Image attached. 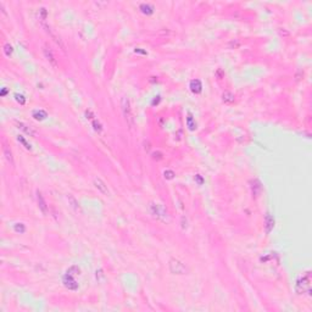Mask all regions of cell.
<instances>
[{
	"mask_svg": "<svg viewBox=\"0 0 312 312\" xmlns=\"http://www.w3.org/2000/svg\"><path fill=\"white\" fill-rule=\"evenodd\" d=\"M173 177H174V173H173L172 171H166V172H165V178L172 179Z\"/></svg>",
	"mask_w": 312,
	"mask_h": 312,
	"instance_id": "9a60e30c",
	"label": "cell"
},
{
	"mask_svg": "<svg viewBox=\"0 0 312 312\" xmlns=\"http://www.w3.org/2000/svg\"><path fill=\"white\" fill-rule=\"evenodd\" d=\"M94 184H95V188H96L98 190H100L104 195H109L107 185L105 184V182H104V180H101L100 178H95L94 179Z\"/></svg>",
	"mask_w": 312,
	"mask_h": 312,
	"instance_id": "5b68a950",
	"label": "cell"
},
{
	"mask_svg": "<svg viewBox=\"0 0 312 312\" xmlns=\"http://www.w3.org/2000/svg\"><path fill=\"white\" fill-rule=\"evenodd\" d=\"M121 107H122L123 117H124L126 122H127V124L132 128L134 126V117H133L132 107H131V102H129V99H128V98H122V99H121Z\"/></svg>",
	"mask_w": 312,
	"mask_h": 312,
	"instance_id": "6da1fadb",
	"label": "cell"
},
{
	"mask_svg": "<svg viewBox=\"0 0 312 312\" xmlns=\"http://www.w3.org/2000/svg\"><path fill=\"white\" fill-rule=\"evenodd\" d=\"M188 126H189L190 129H194L195 128V123H193V118H191V115L188 116Z\"/></svg>",
	"mask_w": 312,
	"mask_h": 312,
	"instance_id": "5bb4252c",
	"label": "cell"
},
{
	"mask_svg": "<svg viewBox=\"0 0 312 312\" xmlns=\"http://www.w3.org/2000/svg\"><path fill=\"white\" fill-rule=\"evenodd\" d=\"M273 226H274L273 218H272L269 215H267V216H266V232H267V233L271 232V229L273 228Z\"/></svg>",
	"mask_w": 312,
	"mask_h": 312,
	"instance_id": "30bf717a",
	"label": "cell"
},
{
	"mask_svg": "<svg viewBox=\"0 0 312 312\" xmlns=\"http://www.w3.org/2000/svg\"><path fill=\"white\" fill-rule=\"evenodd\" d=\"M190 88L191 90L194 91V93H200L201 91V83L199 79H194V81H191V83H190Z\"/></svg>",
	"mask_w": 312,
	"mask_h": 312,
	"instance_id": "9c48e42d",
	"label": "cell"
},
{
	"mask_svg": "<svg viewBox=\"0 0 312 312\" xmlns=\"http://www.w3.org/2000/svg\"><path fill=\"white\" fill-rule=\"evenodd\" d=\"M68 201H70V202L72 204V206H73V207H75L76 210H79V204H78V201L76 200V199H75V198H73L72 195H70V196H68Z\"/></svg>",
	"mask_w": 312,
	"mask_h": 312,
	"instance_id": "7c38bea8",
	"label": "cell"
},
{
	"mask_svg": "<svg viewBox=\"0 0 312 312\" xmlns=\"http://www.w3.org/2000/svg\"><path fill=\"white\" fill-rule=\"evenodd\" d=\"M169 271L172 273H174V274H184L187 272V268L179 260L172 258L169 261Z\"/></svg>",
	"mask_w": 312,
	"mask_h": 312,
	"instance_id": "7a4b0ae2",
	"label": "cell"
},
{
	"mask_svg": "<svg viewBox=\"0 0 312 312\" xmlns=\"http://www.w3.org/2000/svg\"><path fill=\"white\" fill-rule=\"evenodd\" d=\"M3 153H4V156H5V159L11 164L13 165V157H12V153L9 150V148H8V145H3Z\"/></svg>",
	"mask_w": 312,
	"mask_h": 312,
	"instance_id": "8992f818",
	"label": "cell"
},
{
	"mask_svg": "<svg viewBox=\"0 0 312 312\" xmlns=\"http://www.w3.org/2000/svg\"><path fill=\"white\" fill-rule=\"evenodd\" d=\"M311 276H310V272H306V274L302 277V278L298 282V284H296V287H299V285H302L304 288L301 289V294L302 293H310L311 291Z\"/></svg>",
	"mask_w": 312,
	"mask_h": 312,
	"instance_id": "277c9868",
	"label": "cell"
},
{
	"mask_svg": "<svg viewBox=\"0 0 312 312\" xmlns=\"http://www.w3.org/2000/svg\"><path fill=\"white\" fill-rule=\"evenodd\" d=\"M150 210H151V213L155 216L156 218H159V220H162V221H165L166 218H167V211L162 207V205H160V204H153L151 206H150Z\"/></svg>",
	"mask_w": 312,
	"mask_h": 312,
	"instance_id": "3957f363",
	"label": "cell"
},
{
	"mask_svg": "<svg viewBox=\"0 0 312 312\" xmlns=\"http://www.w3.org/2000/svg\"><path fill=\"white\" fill-rule=\"evenodd\" d=\"M222 98H223V101L227 102V104H231V102H233L234 101V95L232 93H229V91H226V93L222 95Z\"/></svg>",
	"mask_w": 312,
	"mask_h": 312,
	"instance_id": "8fae6325",
	"label": "cell"
},
{
	"mask_svg": "<svg viewBox=\"0 0 312 312\" xmlns=\"http://www.w3.org/2000/svg\"><path fill=\"white\" fill-rule=\"evenodd\" d=\"M44 55L51 65L56 66V60H55V57H54V55H53V53H51V50H49L48 48H44Z\"/></svg>",
	"mask_w": 312,
	"mask_h": 312,
	"instance_id": "ba28073f",
	"label": "cell"
},
{
	"mask_svg": "<svg viewBox=\"0 0 312 312\" xmlns=\"http://www.w3.org/2000/svg\"><path fill=\"white\" fill-rule=\"evenodd\" d=\"M37 199H38V204H39V209L44 212V213H46V204H45L43 195L39 191H37Z\"/></svg>",
	"mask_w": 312,
	"mask_h": 312,
	"instance_id": "52a82bcc",
	"label": "cell"
},
{
	"mask_svg": "<svg viewBox=\"0 0 312 312\" xmlns=\"http://www.w3.org/2000/svg\"><path fill=\"white\" fill-rule=\"evenodd\" d=\"M216 75H217V77L220 78V79H221V78H223V76H224V73L222 72V70H218V71L216 72Z\"/></svg>",
	"mask_w": 312,
	"mask_h": 312,
	"instance_id": "2e32d148",
	"label": "cell"
},
{
	"mask_svg": "<svg viewBox=\"0 0 312 312\" xmlns=\"http://www.w3.org/2000/svg\"><path fill=\"white\" fill-rule=\"evenodd\" d=\"M17 139H18V142H21V143H22V144L24 145V148H26V149H28V150L31 149V145L28 144V143H27V142H26V140L23 139V138H22V137H21V135H18V138H17Z\"/></svg>",
	"mask_w": 312,
	"mask_h": 312,
	"instance_id": "4fadbf2b",
	"label": "cell"
}]
</instances>
